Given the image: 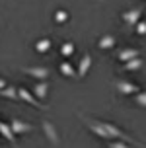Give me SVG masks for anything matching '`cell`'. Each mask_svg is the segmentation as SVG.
Instances as JSON below:
<instances>
[{"label": "cell", "mask_w": 146, "mask_h": 148, "mask_svg": "<svg viewBox=\"0 0 146 148\" xmlns=\"http://www.w3.org/2000/svg\"><path fill=\"white\" fill-rule=\"evenodd\" d=\"M84 123L88 125V129L95 134V136H99V138H105V140H111L109 138V133L105 131V127H103V121H92V119H84Z\"/></svg>", "instance_id": "6da1fadb"}, {"label": "cell", "mask_w": 146, "mask_h": 148, "mask_svg": "<svg viewBox=\"0 0 146 148\" xmlns=\"http://www.w3.org/2000/svg\"><path fill=\"white\" fill-rule=\"evenodd\" d=\"M18 94H20V99H23L25 103L33 105V107H39V109H47V105L41 103V99H37L35 94H31L29 90H25V88H18Z\"/></svg>", "instance_id": "7a4b0ae2"}, {"label": "cell", "mask_w": 146, "mask_h": 148, "mask_svg": "<svg viewBox=\"0 0 146 148\" xmlns=\"http://www.w3.org/2000/svg\"><path fill=\"white\" fill-rule=\"evenodd\" d=\"M115 88H117V92L123 94V96H134L136 92H140L138 86L132 84V82H129V80H117L115 82Z\"/></svg>", "instance_id": "3957f363"}, {"label": "cell", "mask_w": 146, "mask_h": 148, "mask_svg": "<svg viewBox=\"0 0 146 148\" xmlns=\"http://www.w3.org/2000/svg\"><path fill=\"white\" fill-rule=\"evenodd\" d=\"M41 129H43L45 136H47V140L51 142V144H58V142H60L57 129H55V125H53L51 121H43V123H41Z\"/></svg>", "instance_id": "277c9868"}, {"label": "cell", "mask_w": 146, "mask_h": 148, "mask_svg": "<svg viewBox=\"0 0 146 148\" xmlns=\"http://www.w3.org/2000/svg\"><path fill=\"white\" fill-rule=\"evenodd\" d=\"M22 70L25 74H29V76L37 78V80H47L49 78V68H45V66H23Z\"/></svg>", "instance_id": "5b68a950"}, {"label": "cell", "mask_w": 146, "mask_h": 148, "mask_svg": "<svg viewBox=\"0 0 146 148\" xmlns=\"http://www.w3.org/2000/svg\"><path fill=\"white\" fill-rule=\"evenodd\" d=\"M140 16H142V8H134V10H127L121 18H123V22L127 23V25H136V23L140 22Z\"/></svg>", "instance_id": "8992f818"}, {"label": "cell", "mask_w": 146, "mask_h": 148, "mask_svg": "<svg viewBox=\"0 0 146 148\" xmlns=\"http://www.w3.org/2000/svg\"><path fill=\"white\" fill-rule=\"evenodd\" d=\"M10 125H12L16 134H23V133H31V131H33V127L29 125V123H23L22 119H12Z\"/></svg>", "instance_id": "52a82bcc"}, {"label": "cell", "mask_w": 146, "mask_h": 148, "mask_svg": "<svg viewBox=\"0 0 146 148\" xmlns=\"http://www.w3.org/2000/svg\"><path fill=\"white\" fill-rule=\"evenodd\" d=\"M0 134H2L4 138H8L10 144H16V133H14V129H12V125L0 121Z\"/></svg>", "instance_id": "ba28073f"}, {"label": "cell", "mask_w": 146, "mask_h": 148, "mask_svg": "<svg viewBox=\"0 0 146 148\" xmlns=\"http://www.w3.org/2000/svg\"><path fill=\"white\" fill-rule=\"evenodd\" d=\"M90 66H92V55H84L80 59V64H78V78H84L88 74V70H90Z\"/></svg>", "instance_id": "9c48e42d"}, {"label": "cell", "mask_w": 146, "mask_h": 148, "mask_svg": "<svg viewBox=\"0 0 146 148\" xmlns=\"http://www.w3.org/2000/svg\"><path fill=\"white\" fill-rule=\"evenodd\" d=\"M117 45V39L113 35H101V39L97 41V47L101 49V51H109Z\"/></svg>", "instance_id": "30bf717a"}, {"label": "cell", "mask_w": 146, "mask_h": 148, "mask_svg": "<svg viewBox=\"0 0 146 148\" xmlns=\"http://www.w3.org/2000/svg\"><path fill=\"white\" fill-rule=\"evenodd\" d=\"M33 94H35L37 99H45L47 94H49V84H47L45 80H39L35 84V88H33Z\"/></svg>", "instance_id": "8fae6325"}, {"label": "cell", "mask_w": 146, "mask_h": 148, "mask_svg": "<svg viewBox=\"0 0 146 148\" xmlns=\"http://www.w3.org/2000/svg\"><path fill=\"white\" fill-rule=\"evenodd\" d=\"M136 57H138V51H136V49H131V47H127V49H123V51L117 53V59L123 60V62L132 60V59H136Z\"/></svg>", "instance_id": "7c38bea8"}, {"label": "cell", "mask_w": 146, "mask_h": 148, "mask_svg": "<svg viewBox=\"0 0 146 148\" xmlns=\"http://www.w3.org/2000/svg\"><path fill=\"white\" fill-rule=\"evenodd\" d=\"M0 96L2 97H8V99H20V94H18V88H16V86H10V84H8L6 88H2L0 90Z\"/></svg>", "instance_id": "4fadbf2b"}, {"label": "cell", "mask_w": 146, "mask_h": 148, "mask_svg": "<svg viewBox=\"0 0 146 148\" xmlns=\"http://www.w3.org/2000/svg\"><path fill=\"white\" fill-rule=\"evenodd\" d=\"M58 70H60V74L62 76H68V78H74V76H78V72H74V66L70 64V62H60V66H58Z\"/></svg>", "instance_id": "5bb4252c"}, {"label": "cell", "mask_w": 146, "mask_h": 148, "mask_svg": "<svg viewBox=\"0 0 146 148\" xmlns=\"http://www.w3.org/2000/svg\"><path fill=\"white\" fill-rule=\"evenodd\" d=\"M142 64H144V60L140 59V57H136V59L127 60V62H125V70L132 72V70H138V68H142Z\"/></svg>", "instance_id": "9a60e30c"}, {"label": "cell", "mask_w": 146, "mask_h": 148, "mask_svg": "<svg viewBox=\"0 0 146 148\" xmlns=\"http://www.w3.org/2000/svg\"><path fill=\"white\" fill-rule=\"evenodd\" d=\"M49 49H51V39H49V37H43V39H39V41L35 43V51L37 53H47Z\"/></svg>", "instance_id": "2e32d148"}, {"label": "cell", "mask_w": 146, "mask_h": 148, "mask_svg": "<svg viewBox=\"0 0 146 148\" xmlns=\"http://www.w3.org/2000/svg\"><path fill=\"white\" fill-rule=\"evenodd\" d=\"M74 51H76L74 43H64L62 47H60V55H62V57H72Z\"/></svg>", "instance_id": "e0dca14e"}, {"label": "cell", "mask_w": 146, "mask_h": 148, "mask_svg": "<svg viewBox=\"0 0 146 148\" xmlns=\"http://www.w3.org/2000/svg\"><path fill=\"white\" fill-rule=\"evenodd\" d=\"M68 18H70V16H68L66 10H57V12H55V22L57 23H64Z\"/></svg>", "instance_id": "ac0fdd59"}, {"label": "cell", "mask_w": 146, "mask_h": 148, "mask_svg": "<svg viewBox=\"0 0 146 148\" xmlns=\"http://www.w3.org/2000/svg\"><path fill=\"white\" fill-rule=\"evenodd\" d=\"M132 99H134L140 107H146V92H136V94L132 96Z\"/></svg>", "instance_id": "d6986e66"}, {"label": "cell", "mask_w": 146, "mask_h": 148, "mask_svg": "<svg viewBox=\"0 0 146 148\" xmlns=\"http://www.w3.org/2000/svg\"><path fill=\"white\" fill-rule=\"evenodd\" d=\"M134 31H136V35H146V20H140L134 25Z\"/></svg>", "instance_id": "ffe728a7"}, {"label": "cell", "mask_w": 146, "mask_h": 148, "mask_svg": "<svg viewBox=\"0 0 146 148\" xmlns=\"http://www.w3.org/2000/svg\"><path fill=\"white\" fill-rule=\"evenodd\" d=\"M109 148H134V146H131L129 142H125V140H113L109 144Z\"/></svg>", "instance_id": "44dd1931"}, {"label": "cell", "mask_w": 146, "mask_h": 148, "mask_svg": "<svg viewBox=\"0 0 146 148\" xmlns=\"http://www.w3.org/2000/svg\"><path fill=\"white\" fill-rule=\"evenodd\" d=\"M6 86H8V82L4 80V78H0V90H2V88H6Z\"/></svg>", "instance_id": "7402d4cb"}]
</instances>
